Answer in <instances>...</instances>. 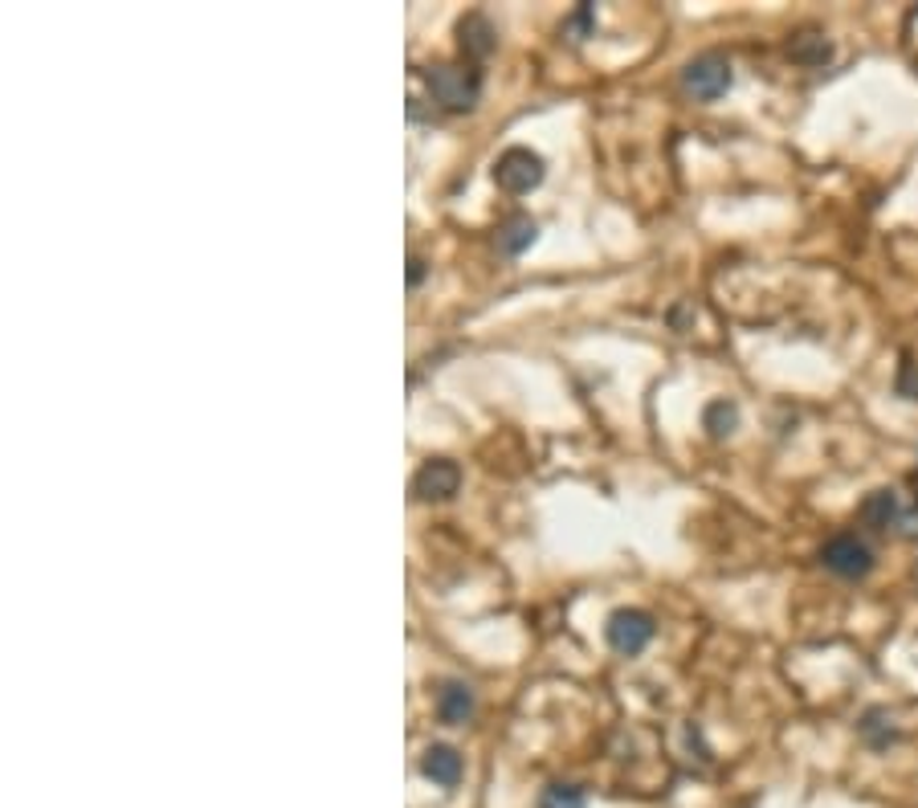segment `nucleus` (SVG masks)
<instances>
[{
  "instance_id": "f257e3e1",
  "label": "nucleus",
  "mask_w": 918,
  "mask_h": 808,
  "mask_svg": "<svg viewBox=\"0 0 918 808\" xmlns=\"http://www.w3.org/2000/svg\"><path fill=\"white\" fill-rule=\"evenodd\" d=\"M425 82H429V94L445 111H474L478 99H482V78H478V70H466V66H437V70L425 74Z\"/></svg>"
},
{
  "instance_id": "f03ea898",
  "label": "nucleus",
  "mask_w": 918,
  "mask_h": 808,
  "mask_svg": "<svg viewBox=\"0 0 918 808\" xmlns=\"http://www.w3.org/2000/svg\"><path fill=\"white\" fill-rule=\"evenodd\" d=\"M544 176H547V164L531 147H506L503 156H499V164H494V184L503 188V192H515V197L539 188Z\"/></svg>"
},
{
  "instance_id": "7ed1b4c3",
  "label": "nucleus",
  "mask_w": 918,
  "mask_h": 808,
  "mask_svg": "<svg viewBox=\"0 0 918 808\" xmlns=\"http://www.w3.org/2000/svg\"><path fill=\"white\" fill-rule=\"evenodd\" d=\"M735 74H731V61L718 58V54H706V58H694L682 70V87H686V94H694L698 102H715L723 99L727 90H731Z\"/></svg>"
},
{
  "instance_id": "20e7f679",
  "label": "nucleus",
  "mask_w": 918,
  "mask_h": 808,
  "mask_svg": "<svg viewBox=\"0 0 918 808\" xmlns=\"http://www.w3.org/2000/svg\"><path fill=\"white\" fill-rule=\"evenodd\" d=\"M820 563L829 568L832 576L861 580L870 576V568H874V551L865 548L858 535H832L829 543L820 548Z\"/></svg>"
},
{
  "instance_id": "39448f33",
  "label": "nucleus",
  "mask_w": 918,
  "mask_h": 808,
  "mask_svg": "<svg viewBox=\"0 0 918 808\" xmlns=\"http://www.w3.org/2000/svg\"><path fill=\"white\" fill-rule=\"evenodd\" d=\"M608 646L617 653H625V658H632V653H641L653 641V617L649 613H641V608H617L613 617H608Z\"/></svg>"
},
{
  "instance_id": "423d86ee",
  "label": "nucleus",
  "mask_w": 918,
  "mask_h": 808,
  "mask_svg": "<svg viewBox=\"0 0 918 808\" xmlns=\"http://www.w3.org/2000/svg\"><path fill=\"white\" fill-rule=\"evenodd\" d=\"M458 486H461V465L449 462V458H433L413 478V494L425 498V503H445V498L458 494Z\"/></svg>"
},
{
  "instance_id": "0eeeda50",
  "label": "nucleus",
  "mask_w": 918,
  "mask_h": 808,
  "mask_svg": "<svg viewBox=\"0 0 918 808\" xmlns=\"http://www.w3.org/2000/svg\"><path fill=\"white\" fill-rule=\"evenodd\" d=\"M437 715L449 727H466V722L474 719V691L466 682H445L441 691H437Z\"/></svg>"
},
{
  "instance_id": "6e6552de",
  "label": "nucleus",
  "mask_w": 918,
  "mask_h": 808,
  "mask_svg": "<svg viewBox=\"0 0 918 808\" xmlns=\"http://www.w3.org/2000/svg\"><path fill=\"white\" fill-rule=\"evenodd\" d=\"M421 772H425V779H433L437 788H458L461 755L454 748H445V743H433V748L425 751V760H421Z\"/></svg>"
},
{
  "instance_id": "1a4fd4ad",
  "label": "nucleus",
  "mask_w": 918,
  "mask_h": 808,
  "mask_svg": "<svg viewBox=\"0 0 918 808\" xmlns=\"http://www.w3.org/2000/svg\"><path fill=\"white\" fill-rule=\"evenodd\" d=\"M458 42H461V54L466 58H490L494 54V25H490L482 13H470L466 21L458 25Z\"/></svg>"
},
{
  "instance_id": "9d476101",
  "label": "nucleus",
  "mask_w": 918,
  "mask_h": 808,
  "mask_svg": "<svg viewBox=\"0 0 918 808\" xmlns=\"http://www.w3.org/2000/svg\"><path fill=\"white\" fill-rule=\"evenodd\" d=\"M861 519L870 523L874 531H889L903 519V506H898V494L894 491H874L865 503H861Z\"/></svg>"
},
{
  "instance_id": "9b49d317",
  "label": "nucleus",
  "mask_w": 918,
  "mask_h": 808,
  "mask_svg": "<svg viewBox=\"0 0 918 808\" xmlns=\"http://www.w3.org/2000/svg\"><path fill=\"white\" fill-rule=\"evenodd\" d=\"M535 237H539V225H535L531 217H511L503 229H499V249L511 254V258H518L523 249L535 246Z\"/></svg>"
},
{
  "instance_id": "f8f14e48",
  "label": "nucleus",
  "mask_w": 918,
  "mask_h": 808,
  "mask_svg": "<svg viewBox=\"0 0 918 808\" xmlns=\"http://www.w3.org/2000/svg\"><path fill=\"white\" fill-rule=\"evenodd\" d=\"M735 425H739V408L731 401H710L703 413V429L710 437H731Z\"/></svg>"
},
{
  "instance_id": "ddd939ff",
  "label": "nucleus",
  "mask_w": 918,
  "mask_h": 808,
  "mask_svg": "<svg viewBox=\"0 0 918 808\" xmlns=\"http://www.w3.org/2000/svg\"><path fill=\"white\" fill-rule=\"evenodd\" d=\"M539 808H584V793L575 784H551L539 796Z\"/></svg>"
},
{
  "instance_id": "4468645a",
  "label": "nucleus",
  "mask_w": 918,
  "mask_h": 808,
  "mask_svg": "<svg viewBox=\"0 0 918 808\" xmlns=\"http://www.w3.org/2000/svg\"><path fill=\"white\" fill-rule=\"evenodd\" d=\"M592 25H596V9H592V4H580V9H575L568 21H563V30L575 33V42H580V37H589Z\"/></svg>"
},
{
  "instance_id": "2eb2a0df",
  "label": "nucleus",
  "mask_w": 918,
  "mask_h": 808,
  "mask_svg": "<svg viewBox=\"0 0 918 808\" xmlns=\"http://www.w3.org/2000/svg\"><path fill=\"white\" fill-rule=\"evenodd\" d=\"M898 396L918 401V363L915 360H903V368H898Z\"/></svg>"
},
{
  "instance_id": "dca6fc26",
  "label": "nucleus",
  "mask_w": 918,
  "mask_h": 808,
  "mask_svg": "<svg viewBox=\"0 0 918 808\" xmlns=\"http://www.w3.org/2000/svg\"><path fill=\"white\" fill-rule=\"evenodd\" d=\"M425 282V258H408V287H421Z\"/></svg>"
}]
</instances>
